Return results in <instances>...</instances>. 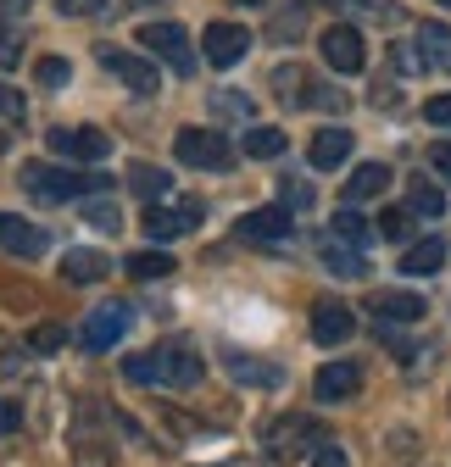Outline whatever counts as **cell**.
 <instances>
[{
    "label": "cell",
    "instance_id": "7bdbcfd3",
    "mask_svg": "<svg viewBox=\"0 0 451 467\" xmlns=\"http://www.w3.org/2000/svg\"><path fill=\"white\" fill-rule=\"evenodd\" d=\"M0 373H23V350L12 339H0Z\"/></svg>",
    "mask_w": 451,
    "mask_h": 467
},
{
    "label": "cell",
    "instance_id": "d6986e66",
    "mask_svg": "<svg viewBox=\"0 0 451 467\" xmlns=\"http://www.w3.org/2000/svg\"><path fill=\"white\" fill-rule=\"evenodd\" d=\"M418 50H424V67L451 73V28L446 23H418Z\"/></svg>",
    "mask_w": 451,
    "mask_h": 467
},
{
    "label": "cell",
    "instance_id": "d590c367",
    "mask_svg": "<svg viewBox=\"0 0 451 467\" xmlns=\"http://www.w3.org/2000/svg\"><path fill=\"white\" fill-rule=\"evenodd\" d=\"M312 467H351V462H346V445H341V440H323V445L312 451Z\"/></svg>",
    "mask_w": 451,
    "mask_h": 467
},
{
    "label": "cell",
    "instance_id": "7402d4cb",
    "mask_svg": "<svg viewBox=\"0 0 451 467\" xmlns=\"http://www.w3.org/2000/svg\"><path fill=\"white\" fill-rule=\"evenodd\" d=\"M384 184H390V167H384V161H362V167L351 172V184H346V201H373Z\"/></svg>",
    "mask_w": 451,
    "mask_h": 467
},
{
    "label": "cell",
    "instance_id": "7a4b0ae2",
    "mask_svg": "<svg viewBox=\"0 0 451 467\" xmlns=\"http://www.w3.org/2000/svg\"><path fill=\"white\" fill-rule=\"evenodd\" d=\"M39 206H68L79 195H100L111 190V179L100 172H73V167H50V161H23V179H17Z\"/></svg>",
    "mask_w": 451,
    "mask_h": 467
},
{
    "label": "cell",
    "instance_id": "3957f363",
    "mask_svg": "<svg viewBox=\"0 0 451 467\" xmlns=\"http://www.w3.org/2000/svg\"><path fill=\"white\" fill-rule=\"evenodd\" d=\"M329 440V429L307 412H278L262 423V451L278 456V462H312V451Z\"/></svg>",
    "mask_w": 451,
    "mask_h": 467
},
{
    "label": "cell",
    "instance_id": "f6af8a7d",
    "mask_svg": "<svg viewBox=\"0 0 451 467\" xmlns=\"http://www.w3.org/2000/svg\"><path fill=\"white\" fill-rule=\"evenodd\" d=\"M17 423H23V412H17V406H6V400H0V434H17Z\"/></svg>",
    "mask_w": 451,
    "mask_h": 467
},
{
    "label": "cell",
    "instance_id": "7c38bea8",
    "mask_svg": "<svg viewBox=\"0 0 451 467\" xmlns=\"http://www.w3.org/2000/svg\"><path fill=\"white\" fill-rule=\"evenodd\" d=\"M123 334H129V306H100V312H89V317H84L79 345H84V350H111Z\"/></svg>",
    "mask_w": 451,
    "mask_h": 467
},
{
    "label": "cell",
    "instance_id": "4dcf8cb0",
    "mask_svg": "<svg viewBox=\"0 0 451 467\" xmlns=\"http://www.w3.org/2000/svg\"><path fill=\"white\" fill-rule=\"evenodd\" d=\"M212 111H217V117H251V95H240V89H217V95H212Z\"/></svg>",
    "mask_w": 451,
    "mask_h": 467
},
{
    "label": "cell",
    "instance_id": "4316f807",
    "mask_svg": "<svg viewBox=\"0 0 451 467\" xmlns=\"http://www.w3.org/2000/svg\"><path fill=\"white\" fill-rule=\"evenodd\" d=\"M278 150H285V134H278V129H267V123H257V129H246V156H278Z\"/></svg>",
    "mask_w": 451,
    "mask_h": 467
},
{
    "label": "cell",
    "instance_id": "74e56055",
    "mask_svg": "<svg viewBox=\"0 0 451 467\" xmlns=\"http://www.w3.org/2000/svg\"><path fill=\"white\" fill-rule=\"evenodd\" d=\"M278 201H285V206H312V190L301 179H278Z\"/></svg>",
    "mask_w": 451,
    "mask_h": 467
},
{
    "label": "cell",
    "instance_id": "2e32d148",
    "mask_svg": "<svg viewBox=\"0 0 451 467\" xmlns=\"http://www.w3.org/2000/svg\"><path fill=\"white\" fill-rule=\"evenodd\" d=\"M312 389H318V400H351L362 389V362H323Z\"/></svg>",
    "mask_w": 451,
    "mask_h": 467
},
{
    "label": "cell",
    "instance_id": "8992f818",
    "mask_svg": "<svg viewBox=\"0 0 451 467\" xmlns=\"http://www.w3.org/2000/svg\"><path fill=\"white\" fill-rule=\"evenodd\" d=\"M140 45H145V50H156V56H162V62L173 67L179 78H190V73H195L190 34H184L179 23H145V28H140Z\"/></svg>",
    "mask_w": 451,
    "mask_h": 467
},
{
    "label": "cell",
    "instance_id": "681fc988",
    "mask_svg": "<svg viewBox=\"0 0 451 467\" xmlns=\"http://www.w3.org/2000/svg\"><path fill=\"white\" fill-rule=\"evenodd\" d=\"M440 6H451V0H440Z\"/></svg>",
    "mask_w": 451,
    "mask_h": 467
},
{
    "label": "cell",
    "instance_id": "7dc6e473",
    "mask_svg": "<svg viewBox=\"0 0 451 467\" xmlns=\"http://www.w3.org/2000/svg\"><path fill=\"white\" fill-rule=\"evenodd\" d=\"M235 6H262V0H235Z\"/></svg>",
    "mask_w": 451,
    "mask_h": 467
},
{
    "label": "cell",
    "instance_id": "9a60e30c",
    "mask_svg": "<svg viewBox=\"0 0 451 467\" xmlns=\"http://www.w3.org/2000/svg\"><path fill=\"white\" fill-rule=\"evenodd\" d=\"M368 312L379 323H424V296H413V289H373Z\"/></svg>",
    "mask_w": 451,
    "mask_h": 467
},
{
    "label": "cell",
    "instance_id": "603a6c76",
    "mask_svg": "<svg viewBox=\"0 0 451 467\" xmlns=\"http://www.w3.org/2000/svg\"><path fill=\"white\" fill-rule=\"evenodd\" d=\"M323 267H329L334 278H362V273H368L362 251H351V245H341V240H329V245H323Z\"/></svg>",
    "mask_w": 451,
    "mask_h": 467
},
{
    "label": "cell",
    "instance_id": "4fadbf2b",
    "mask_svg": "<svg viewBox=\"0 0 451 467\" xmlns=\"http://www.w3.org/2000/svg\"><path fill=\"white\" fill-rule=\"evenodd\" d=\"M50 150L68 156V161H100V156H111V140L100 129H56L50 134Z\"/></svg>",
    "mask_w": 451,
    "mask_h": 467
},
{
    "label": "cell",
    "instance_id": "836d02e7",
    "mask_svg": "<svg viewBox=\"0 0 451 467\" xmlns=\"http://www.w3.org/2000/svg\"><path fill=\"white\" fill-rule=\"evenodd\" d=\"M84 217H89V228H111V234H118V206H111V201H84Z\"/></svg>",
    "mask_w": 451,
    "mask_h": 467
},
{
    "label": "cell",
    "instance_id": "d4e9b609",
    "mask_svg": "<svg viewBox=\"0 0 451 467\" xmlns=\"http://www.w3.org/2000/svg\"><path fill=\"white\" fill-rule=\"evenodd\" d=\"M440 262H446V240H418V245H407L402 273H435Z\"/></svg>",
    "mask_w": 451,
    "mask_h": 467
},
{
    "label": "cell",
    "instance_id": "277c9868",
    "mask_svg": "<svg viewBox=\"0 0 451 467\" xmlns=\"http://www.w3.org/2000/svg\"><path fill=\"white\" fill-rule=\"evenodd\" d=\"M273 89H278V100H285V106H323V111H346V95H341V89L318 84V78H312L307 67H296V62L273 67Z\"/></svg>",
    "mask_w": 451,
    "mask_h": 467
},
{
    "label": "cell",
    "instance_id": "30bf717a",
    "mask_svg": "<svg viewBox=\"0 0 451 467\" xmlns=\"http://www.w3.org/2000/svg\"><path fill=\"white\" fill-rule=\"evenodd\" d=\"M201 50H206L212 67H235L240 56L251 50V28H246V23H212V28L201 34Z\"/></svg>",
    "mask_w": 451,
    "mask_h": 467
},
{
    "label": "cell",
    "instance_id": "ffe728a7",
    "mask_svg": "<svg viewBox=\"0 0 451 467\" xmlns=\"http://www.w3.org/2000/svg\"><path fill=\"white\" fill-rule=\"evenodd\" d=\"M111 273V256H100V251H68L62 256V278H73V284H100Z\"/></svg>",
    "mask_w": 451,
    "mask_h": 467
},
{
    "label": "cell",
    "instance_id": "c3c4849f",
    "mask_svg": "<svg viewBox=\"0 0 451 467\" xmlns=\"http://www.w3.org/2000/svg\"><path fill=\"white\" fill-rule=\"evenodd\" d=\"M0 156H6V134H0Z\"/></svg>",
    "mask_w": 451,
    "mask_h": 467
},
{
    "label": "cell",
    "instance_id": "52a82bcc",
    "mask_svg": "<svg viewBox=\"0 0 451 467\" xmlns=\"http://www.w3.org/2000/svg\"><path fill=\"white\" fill-rule=\"evenodd\" d=\"M95 56H100V67L111 78H123L134 95H156V62H145V56H134L123 45H95Z\"/></svg>",
    "mask_w": 451,
    "mask_h": 467
},
{
    "label": "cell",
    "instance_id": "9c48e42d",
    "mask_svg": "<svg viewBox=\"0 0 451 467\" xmlns=\"http://www.w3.org/2000/svg\"><path fill=\"white\" fill-rule=\"evenodd\" d=\"M0 251H12V256L34 262V256H45V251H50V234H45L39 223L17 217V212H0Z\"/></svg>",
    "mask_w": 451,
    "mask_h": 467
},
{
    "label": "cell",
    "instance_id": "60d3db41",
    "mask_svg": "<svg viewBox=\"0 0 451 467\" xmlns=\"http://www.w3.org/2000/svg\"><path fill=\"white\" fill-rule=\"evenodd\" d=\"M307 28V12H290V17H273V39H296Z\"/></svg>",
    "mask_w": 451,
    "mask_h": 467
},
{
    "label": "cell",
    "instance_id": "bcb514c9",
    "mask_svg": "<svg viewBox=\"0 0 451 467\" xmlns=\"http://www.w3.org/2000/svg\"><path fill=\"white\" fill-rule=\"evenodd\" d=\"M34 0H0V12H28Z\"/></svg>",
    "mask_w": 451,
    "mask_h": 467
},
{
    "label": "cell",
    "instance_id": "e0dca14e",
    "mask_svg": "<svg viewBox=\"0 0 451 467\" xmlns=\"http://www.w3.org/2000/svg\"><path fill=\"white\" fill-rule=\"evenodd\" d=\"M290 206H262V212H246L240 217V234L246 240H290Z\"/></svg>",
    "mask_w": 451,
    "mask_h": 467
},
{
    "label": "cell",
    "instance_id": "816d5d0a",
    "mask_svg": "<svg viewBox=\"0 0 451 467\" xmlns=\"http://www.w3.org/2000/svg\"><path fill=\"white\" fill-rule=\"evenodd\" d=\"M251 467H257V462H251Z\"/></svg>",
    "mask_w": 451,
    "mask_h": 467
},
{
    "label": "cell",
    "instance_id": "83f0119b",
    "mask_svg": "<svg viewBox=\"0 0 451 467\" xmlns=\"http://www.w3.org/2000/svg\"><path fill=\"white\" fill-rule=\"evenodd\" d=\"M129 273H134V278H167V273H173V256L140 251V256H129Z\"/></svg>",
    "mask_w": 451,
    "mask_h": 467
},
{
    "label": "cell",
    "instance_id": "d6a6232c",
    "mask_svg": "<svg viewBox=\"0 0 451 467\" xmlns=\"http://www.w3.org/2000/svg\"><path fill=\"white\" fill-rule=\"evenodd\" d=\"M34 78H39V84H45V89H62V84H68V78H73V67H68V62H62V56H45V62H39V67H34Z\"/></svg>",
    "mask_w": 451,
    "mask_h": 467
},
{
    "label": "cell",
    "instance_id": "44dd1931",
    "mask_svg": "<svg viewBox=\"0 0 451 467\" xmlns=\"http://www.w3.org/2000/svg\"><path fill=\"white\" fill-rule=\"evenodd\" d=\"M167 184H173V179H167L162 167H151V161H134V167H129V190H134L145 206H156V201L167 195Z\"/></svg>",
    "mask_w": 451,
    "mask_h": 467
},
{
    "label": "cell",
    "instance_id": "5b68a950",
    "mask_svg": "<svg viewBox=\"0 0 451 467\" xmlns=\"http://www.w3.org/2000/svg\"><path fill=\"white\" fill-rule=\"evenodd\" d=\"M173 150H179L184 167H206V172H229L235 167V145L223 134H212V129H179Z\"/></svg>",
    "mask_w": 451,
    "mask_h": 467
},
{
    "label": "cell",
    "instance_id": "b9f144b4",
    "mask_svg": "<svg viewBox=\"0 0 451 467\" xmlns=\"http://www.w3.org/2000/svg\"><path fill=\"white\" fill-rule=\"evenodd\" d=\"M424 117H429L435 129H451V95H435V100L424 106Z\"/></svg>",
    "mask_w": 451,
    "mask_h": 467
},
{
    "label": "cell",
    "instance_id": "ab89813d",
    "mask_svg": "<svg viewBox=\"0 0 451 467\" xmlns=\"http://www.w3.org/2000/svg\"><path fill=\"white\" fill-rule=\"evenodd\" d=\"M23 62V39H17V28H6L0 34V67H17Z\"/></svg>",
    "mask_w": 451,
    "mask_h": 467
},
{
    "label": "cell",
    "instance_id": "1f68e13d",
    "mask_svg": "<svg viewBox=\"0 0 451 467\" xmlns=\"http://www.w3.org/2000/svg\"><path fill=\"white\" fill-rule=\"evenodd\" d=\"M357 6V17H368V23H402V6H390V0H351Z\"/></svg>",
    "mask_w": 451,
    "mask_h": 467
},
{
    "label": "cell",
    "instance_id": "8fae6325",
    "mask_svg": "<svg viewBox=\"0 0 451 467\" xmlns=\"http://www.w3.org/2000/svg\"><path fill=\"white\" fill-rule=\"evenodd\" d=\"M323 62H329L334 73H362V62H368L362 34H357L351 23H334V28H323Z\"/></svg>",
    "mask_w": 451,
    "mask_h": 467
},
{
    "label": "cell",
    "instance_id": "5bb4252c",
    "mask_svg": "<svg viewBox=\"0 0 451 467\" xmlns=\"http://www.w3.org/2000/svg\"><path fill=\"white\" fill-rule=\"evenodd\" d=\"M357 334V312L341 306V301H318L312 306V339L318 345H346Z\"/></svg>",
    "mask_w": 451,
    "mask_h": 467
},
{
    "label": "cell",
    "instance_id": "484cf974",
    "mask_svg": "<svg viewBox=\"0 0 451 467\" xmlns=\"http://www.w3.org/2000/svg\"><path fill=\"white\" fill-rule=\"evenodd\" d=\"M334 240H341V245H351V251H362V245L373 240V228H368L357 212H341V217H334Z\"/></svg>",
    "mask_w": 451,
    "mask_h": 467
},
{
    "label": "cell",
    "instance_id": "ee69618b",
    "mask_svg": "<svg viewBox=\"0 0 451 467\" xmlns=\"http://www.w3.org/2000/svg\"><path fill=\"white\" fill-rule=\"evenodd\" d=\"M429 161H435L440 179H451V140H446V145H435V150H429Z\"/></svg>",
    "mask_w": 451,
    "mask_h": 467
},
{
    "label": "cell",
    "instance_id": "cb8c5ba5",
    "mask_svg": "<svg viewBox=\"0 0 451 467\" xmlns=\"http://www.w3.org/2000/svg\"><path fill=\"white\" fill-rule=\"evenodd\" d=\"M229 373H235L240 384H278V379H285L278 368H267L262 357H246V350H229Z\"/></svg>",
    "mask_w": 451,
    "mask_h": 467
},
{
    "label": "cell",
    "instance_id": "f546056e",
    "mask_svg": "<svg viewBox=\"0 0 451 467\" xmlns=\"http://www.w3.org/2000/svg\"><path fill=\"white\" fill-rule=\"evenodd\" d=\"M62 345H68V328L62 323H45V328L28 334V350H39V357H50V350H62Z\"/></svg>",
    "mask_w": 451,
    "mask_h": 467
},
{
    "label": "cell",
    "instance_id": "8d00e7d4",
    "mask_svg": "<svg viewBox=\"0 0 451 467\" xmlns=\"http://www.w3.org/2000/svg\"><path fill=\"white\" fill-rule=\"evenodd\" d=\"M106 6H111V0H56V12H62V17H95Z\"/></svg>",
    "mask_w": 451,
    "mask_h": 467
},
{
    "label": "cell",
    "instance_id": "e575fe53",
    "mask_svg": "<svg viewBox=\"0 0 451 467\" xmlns=\"http://www.w3.org/2000/svg\"><path fill=\"white\" fill-rule=\"evenodd\" d=\"M373 228L384 234V240H407V234H413V217H407V212H384Z\"/></svg>",
    "mask_w": 451,
    "mask_h": 467
},
{
    "label": "cell",
    "instance_id": "6da1fadb",
    "mask_svg": "<svg viewBox=\"0 0 451 467\" xmlns=\"http://www.w3.org/2000/svg\"><path fill=\"white\" fill-rule=\"evenodd\" d=\"M201 350L190 339H162L156 350H140V357L123 362L129 384H156V389H190L201 384Z\"/></svg>",
    "mask_w": 451,
    "mask_h": 467
},
{
    "label": "cell",
    "instance_id": "f35d334b",
    "mask_svg": "<svg viewBox=\"0 0 451 467\" xmlns=\"http://www.w3.org/2000/svg\"><path fill=\"white\" fill-rule=\"evenodd\" d=\"M0 123H23V95L0 84Z\"/></svg>",
    "mask_w": 451,
    "mask_h": 467
},
{
    "label": "cell",
    "instance_id": "ac0fdd59",
    "mask_svg": "<svg viewBox=\"0 0 451 467\" xmlns=\"http://www.w3.org/2000/svg\"><path fill=\"white\" fill-rule=\"evenodd\" d=\"M351 129H318L312 134V150H307V161L318 167V172H329V167H341L346 156H351Z\"/></svg>",
    "mask_w": 451,
    "mask_h": 467
},
{
    "label": "cell",
    "instance_id": "f1b7e54d",
    "mask_svg": "<svg viewBox=\"0 0 451 467\" xmlns=\"http://www.w3.org/2000/svg\"><path fill=\"white\" fill-rule=\"evenodd\" d=\"M407 206H413L418 217H440V212H446V195H440L435 184H413V190H407Z\"/></svg>",
    "mask_w": 451,
    "mask_h": 467
},
{
    "label": "cell",
    "instance_id": "ba28073f",
    "mask_svg": "<svg viewBox=\"0 0 451 467\" xmlns=\"http://www.w3.org/2000/svg\"><path fill=\"white\" fill-rule=\"evenodd\" d=\"M201 217H206V206H201V201H179V206H145V234L167 245V240H179V234L201 228Z\"/></svg>",
    "mask_w": 451,
    "mask_h": 467
},
{
    "label": "cell",
    "instance_id": "f907efd6",
    "mask_svg": "<svg viewBox=\"0 0 451 467\" xmlns=\"http://www.w3.org/2000/svg\"><path fill=\"white\" fill-rule=\"evenodd\" d=\"M0 34H6V28H0Z\"/></svg>",
    "mask_w": 451,
    "mask_h": 467
}]
</instances>
